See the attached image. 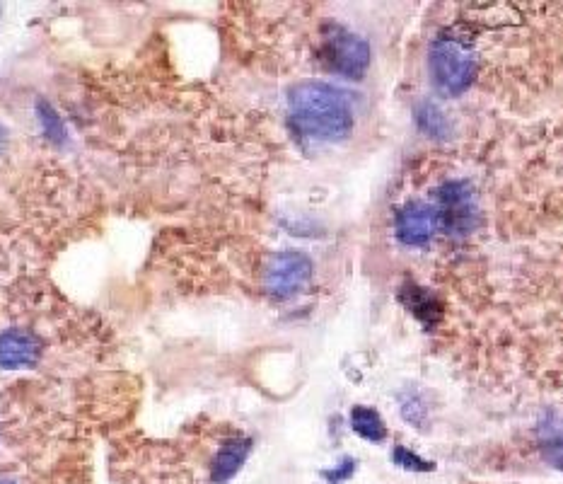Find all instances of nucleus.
Instances as JSON below:
<instances>
[{"instance_id":"nucleus-14","label":"nucleus","mask_w":563,"mask_h":484,"mask_svg":"<svg viewBox=\"0 0 563 484\" xmlns=\"http://www.w3.org/2000/svg\"><path fill=\"white\" fill-rule=\"evenodd\" d=\"M392 460H394V465H399V468L411 470V472H431L435 468L433 463H428V460L419 458V455L411 453L409 448H404V446L394 448Z\"/></svg>"},{"instance_id":"nucleus-5","label":"nucleus","mask_w":563,"mask_h":484,"mask_svg":"<svg viewBox=\"0 0 563 484\" xmlns=\"http://www.w3.org/2000/svg\"><path fill=\"white\" fill-rule=\"evenodd\" d=\"M324 46H327V59L336 73L353 80L365 76L370 66V46L363 37L341 25H327Z\"/></svg>"},{"instance_id":"nucleus-4","label":"nucleus","mask_w":563,"mask_h":484,"mask_svg":"<svg viewBox=\"0 0 563 484\" xmlns=\"http://www.w3.org/2000/svg\"><path fill=\"white\" fill-rule=\"evenodd\" d=\"M438 199V218L443 226L452 235H469L479 223V209L474 189L469 187V182L452 180L445 182L443 187L435 192Z\"/></svg>"},{"instance_id":"nucleus-12","label":"nucleus","mask_w":563,"mask_h":484,"mask_svg":"<svg viewBox=\"0 0 563 484\" xmlns=\"http://www.w3.org/2000/svg\"><path fill=\"white\" fill-rule=\"evenodd\" d=\"M416 124H419V129L426 136H433V138L450 136L448 114H445L438 105H433V102H421V105L416 107Z\"/></svg>"},{"instance_id":"nucleus-6","label":"nucleus","mask_w":563,"mask_h":484,"mask_svg":"<svg viewBox=\"0 0 563 484\" xmlns=\"http://www.w3.org/2000/svg\"><path fill=\"white\" fill-rule=\"evenodd\" d=\"M440 218L438 211L433 206L423 204V201H411L404 209H399L397 218H394V230L397 238L406 247H423L433 240V235L438 233Z\"/></svg>"},{"instance_id":"nucleus-1","label":"nucleus","mask_w":563,"mask_h":484,"mask_svg":"<svg viewBox=\"0 0 563 484\" xmlns=\"http://www.w3.org/2000/svg\"><path fill=\"white\" fill-rule=\"evenodd\" d=\"M288 107L293 129L310 141L339 143L351 134L356 124L351 97L336 85L319 80L295 85L290 90Z\"/></svg>"},{"instance_id":"nucleus-16","label":"nucleus","mask_w":563,"mask_h":484,"mask_svg":"<svg viewBox=\"0 0 563 484\" xmlns=\"http://www.w3.org/2000/svg\"><path fill=\"white\" fill-rule=\"evenodd\" d=\"M402 414H404V419L406 422H411L414 426H423L426 424V414H428V409L421 405L416 397H406V400L402 402Z\"/></svg>"},{"instance_id":"nucleus-13","label":"nucleus","mask_w":563,"mask_h":484,"mask_svg":"<svg viewBox=\"0 0 563 484\" xmlns=\"http://www.w3.org/2000/svg\"><path fill=\"white\" fill-rule=\"evenodd\" d=\"M34 109H37V119H39V124H42L44 136L49 138L51 143H56V146H63V143L68 141V131H66V124H63V119L58 117L56 109L51 107L46 100H37Z\"/></svg>"},{"instance_id":"nucleus-9","label":"nucleus","mask_w":563,"mask_h":484,"mask_svg":"<svg viewBox=\"0 0 563 484\" xmlns=\"http://www.w3.org/2000/svg\"><path fill=\"white\" fill-rule=\"evenodd\" d=\"M537 443L542 458L556 470H563V419L554 412L544 414L537 426Z\"/></svg>"},{"instance_id":"nucleus-17","label":"nucleus","mask_w":563,"mask_h":484,"mask_svg":"<svg viewBox=\"0 0 563 484\" xmlns=\"http://www.w3.org/2000/svg\"><path fill=\"white\" fill-rule=\"evenodd\" d=\"M5 146H8V134H5V129H3V124H0V155H3V151H5Z\"/></svg>"},{"instance_id":"nucleus-10","label":"nucleus","mask_w":563,"mask_h":484,"mask_svg":"<svg viewBox=\"0 0 563 484\" xmlns=\"http://www.w3.org/2000/svg\"><path fill=\"white\" fill-rule=\"evenodd\" d=\"M402 301L416 318L426 322V325H435L440 318V305L426 288H419L414 284H406L402 291Z\"/></svg>"},{"instance_id":"nucleus-3","label":"nucleus","mask_w":563,"mask_h":484,"mask_svg":"<svg viewBox=\"0 0 563 484\" xmlns=\"http://www.w3.org/2000/svg\"><path fill=\"white\" fill-rule=\"evenodd\" d=\"M312 279V259L305 252L283 250L269 259L264 272V288L276 301H288L298 293L305 291V286Z\"/></svg>"},{"instance_id":"nucleus-7","label":"nucleus","mask_w":563,"mask_h":484,"mask_svg":"<svg viewBox=\"0 0 563 484\" xmlns=\"http://www.w3.org/2000/svg\"><path fill=\"white\" fill-rule=\"evenodd\" d=\"M42 356V342L27 330H5L0 332V368H29Z\"/></svg>"},{"instance_id":"nucleus-11","label":"nucleus","mask_w":563,"mask_h":484,"mask_svg":"<svg viewBox=\"0 0 563 484\" xmlns=\"http://www.w3.org/2000/svg\"><path fill=\"white\" fill-rule=\"evenodd\" d=\"M351 426H353V431H356V434L365 441L380 443V441H385V436H387L385 422H382L380 414H377L373 407H363V405L353 407Z\"/></svg>"},{"instance_id":"nucleus-18","label":"nucleus","mask_w":563,"mask_h":484,"mask_svg":"<svg viewBox=\"0 0 563 484\" xmlns=\"http://www.w3.org/2000/svg\"><path fill=\"white\" fill-rule=\"evenodd\" d=\"M0 484H15V482H8V480H5V482H0Z\"/></svg>"},{"instance_id":"nucleus-8","label":"nucleus","mask_w":563,"mask_h":484,"mask_svg":"<svg viewBox=\"0 0 563 484\" xmlns=\"http://www.w3.org/2000/svg\"><path fill=\"white\" fill-rule=\"evenodd\" d=\"M249 453H252V441L249 439L225 441L211 463V482L228 484L232 477L242 470V465H245Z\"/></svg>"},{"instance_id":"nucleus-2","label":"nucleus","mask_w":563,"mask_h":484,"mask_svg":"<svg viewBox=\"0 0 563 484\" xmlns=\"http://www.w3.org/2000/svg\"><path fill=\"white\" fill-rule=\"evenodd\" d=\"M431 78L445 95H462L477 76V56L460 37H438L431 46Z\"/></svg>"},{"instance_id":"nucleus-15","label":"nucleus","mask_w":563,"mask_h":484,"mask_svg":"<svg viewBox=\"0 0 563 484\" xmlns=\"http://www.w3.org/2000/svg\"><path fill=\"white\" fill-rule=\"evenodd\" d=\"M353 472H356V460L353 458H344L339 465L332 470H324L322 477L327 480L329 484H344L348 477H353Z\"/></svg>"}]
</instances>
